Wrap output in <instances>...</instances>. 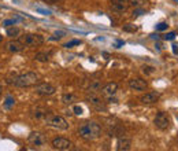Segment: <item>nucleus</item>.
Masks as SVG:
<instances>
[{"label": "nucleus", "mask_w": 178, "mask_h": 151, "mask_svg": "<svg viewBox=\"0 0 178 151\" xmlns=\"http://www.w3.org/2000/svg\"><path fill=\"white\" fill-rule=\"evenodd\" d=\"M153 124H155V126L158 129H160V131H166V129L170 128L171 118L167 113H164V111H159V113L156 114L155 120H153Z\"/></svg>", "instance_id": "4"}, {"label": "nucleus", "mask_w": 178, "mask_h": 151, "mask_svg": "<svg viewBox=\"0 0 178 151\" xmlns=\"http://www.w3.org/2000/svg\"><path fill=\"white\" fill-rule=\"evenodd\" d=\"M175 36H177V34L174 33V32H170V33H167V34H164V36H163V40H174L175 38Z\"/></svg>", "instance_id": "27"}, {"label": "nucleus", "mask_w": 178, "mask_h": 151, "mask_svg": "<svg viewBox=\"0 0 178 151\" xmlns=\"http://www.w3.org/2000/svg\"><path fill=\"white\" fill-rule=\"evenodd\" d=\"M14 105H15V99H14V96H11V95H8V96H6V99H4L3 102V106L6 110H10L14 107Z\"/></svg>", "instance_id": "17"}, {"label": "nucleus", "mask_w": 178, "mask_h": 151, "mask_svg": "<svg viewBox=\"0 0 178 151\" xmlns=\"http://www.w3.org/2000/svg\"><path fill=\"white\" fill-rule=\"evenodd\" d=\"M167 28H169V25H167L166 22H160L156 25V30H158V32H163V30H166Z\"/></svg>", "instance_id": "24"}, {"label": "nucleus", "mask_w": 178, "mask_h": 151, "mask_svg": "<svg viewBox=\"0 0 178 151\" xmlns=\"http://www.w3.org/2000/svg\"><path fill=\"white\" fill-rule=\"evenodd\" d=\"M123 30H125V32H136L137 28L134 26V25H130L129 23V25H126V26L123 28Z\"/></svg>", "instance_id": "30"}, {"label": "nucleus", "mask_w": 178, "mask_h": 151, "mask_svg": "<svg viewBox=\"0 0 178 151\" xmlns=\"http://www.w3.org/2000/svg\"><path fill=\"white\" fill-rule=\"evenodd\" d=\"M37 80H38V76L34 72H26V73H23V74H19L18 77H17L14 85L18 88H29V87L36 85Z\"/></svg>", "instance_id": "2"}, {"label": "nucleus", "mask_w": 178, "mask_h": 151, "mask_svg": "<svg viewBox=\"0 0 178 151\" xmlns=\"http://www.w3.org/2000/svg\"><path fill=\"white\" fill-rule=\"evenodd\" d=\"M17 21H18V19H6V21H3V25L4 26H11V25H15L17 23Z\"/></svg>", "instance_id": "28"}, {"label": "nucleus", "mask_w": 178, "mask_h": 151, "mask_svg": "<svg viewBox=\"0 0 178 151\" xmlns=\"http://www.w3.org/2000/svg\"><path fill=\"white\" fill-rule=\"evenodd\" d=\"M73 113L76 114V115H81V114L84 113V110L81 106H74V107H73Z\"/></svg>", "instance_id": "26"}, {"label": "nucleus", "mask_w": 178, "mask_h": 151, "mask_svg": "<svg viewBox=\"0 0 178 151\" xmlns=\"http://www.w3.org/2000/svg\"><path fill=\"white\" fill-rule=\"evenodd\" d=\"M33 115L36 118H44L47 115V113L45 111H43V110H36V111L33 113Z\"/></svg>", "instance_id": "23"}, {"label": "nucleus", "mask_w": 178, "mask_h": 151, "mask_svg": "<svg viewBox=\"0 0 178 151\" xmlns=\"http://www.w3.org/2000/svg\"><path fill=\"white\" fill-rule=\"evenodd\" d=\"M141 14H144V10H136V11H133V15H141Z\"/></svg>", "instance_id": "31"}, {"label": "nucleus", "mask_w": 178, "mask_h": 151, "mask_svg": "<svg viewBox=\"0 0 178 151\" xmlns=\"http://www.w3.org/2000/svg\"><path fill=\"white\" fill-rule=\"evenodd\" d=\"M27 140L33 146H44V144H47V136L41 132H32L27 137Z\"/></svg>", "instance_id": "9"}, {"label": "nucleus", "mask_w": 178, "mask_h": 151, "mask_svg": "<svg viewBox=\"0 0 178 151\" xmlns=\"http://www.w3.org/2000/svg\"><path fill=\"white\" fill-rule=\"evenodd\" d=\"M132 148V139L128 136L122 135L117 140V150L118 151H128Z\"/></svg>", "instance_id": "11"}, {"label": "nucleus", "mask_w": 178, "mask_h": 151, "mask_svg": "<svg viewBox=\"0 0 178 151\" xmlns=\"http://www.w3.org/2000/svg\"><path fill=\"white\" fill-rule=\"evenodd\" d=\"M44 1H47V3H55L56 0H44Z\"/></svg>", "instance_id": "34"}, {"label": "nucleus", "mask_w": 178, "mask_h": 151, "mask_svg": "<svg viewBox=\"0 0 178 151\" xmlns=\"http://www.w3.org/2000/svg\"><path fill=\"white\" fill-rule=\"evenodd\" d=\"M25 43L21 41V40H10V41L7 43V49L10 51V52H21L23 48H25Z\"/></svg>", "instance_id": "15"}, {"label": "nucleus", "mask_w": 178, "mask_h": 151, "mask_svg": "<svg viewBox=\"0 0 178 151\" xmlns=\"http://www.w3.org/2000/svg\"><path fill=\"white\" fill-rule=\"evenodd\" d=\"M49 55H51V52H37L36 55H34V59L37 60V62L44 63V62H48Z\"/></svg>", "instance_id": "18"}, {"label": "nucleus", "mask_w": 178, "mask_h": 151, "mask_svg": "<svg viewBox=\"0 0 178 151\" xmlns=\"http://www.w3.org/2000/svg\"><path fill=\"white\" fill-rule=\"evenodd\" d=\"M1 40H3V36H1V34H0V43H1Z\"/></svg>", "instance_id": "36"}, {"label": "nucleus", "mask_w": 178, "mask_h": 151, "mask_svg": "<svg viewBox=\"0 0 178 151\" xmlns=\"http://www.w3.org/2000/svg\"><path fill=\"white\" fill-rule=\"evenodd\" d=\"M77 100V98L74 96L73 94H65L62 95V102L65 103V105H73V103Z\"/></svg>", "instance_id": "19"}, {"label": "nucleus", "mask_w": 178, "mask_h": 151, "mask_svg": "<svg viewBox=\"0 0 178 151\" xmlns=\"http://www.w3.org/2000/svg\"><path fill=\"white\" fill-rule=\"evenodd\" d=\"M44 121H45V125L53 129H59V131L68 129V122L66 121V118H63L62 115H58V114H47L44 117Z\"/></svg>", "instance_id": "3"}, {"label": "nucleus", "mask_w": 178, "mask_h": 151, "mask_svg": "<svg viewBox=\"0 0 178 151\" xmlns=\"http://www.w3.org/2000/svg\"><path fill=\"white\" fill-rule=\"evenodd\" d=\"M6 33H7V36H10V37H18L19 34H21V29H19V28H15L12 25V28H7Z\"/></svg>", "instance_id": "20"}, {"label": "nucleus", "mask_w": 178, "mask_h": 151, "mask_svg": "<svg viewBox=\"0 0 178 151\" xmlns=\"http://www.w3.org/2000/svg\"><path fill=\"white\" fill-rule=\"evenodd\" d=\"M141 70H143V73H144L145 76H151L155 73V69L152 68V66H148V65H144V66L141 68Z\"/></svg>", "instance_id": "22"}, {"label": "nucleus", "mask_w": 178, "mask_h": 151, "mask_svg": "<svg viewBox=\"0 0 178 151\" xmlns=\"http://www.w3.org/2000/svg\"><path fill=\"white\" fill-rule=\"evenodd\" d=\"M173 51L174 54H178V45H173Z\"/></svg>", "instance_id": "33"}, {"label": "nucleus", "mask_w": 178, "mask_h": 151, "mask_svg": "<svg viewBox=\"0 0 178 151\" xmlns=\"http://www.w3.org/2000/svg\"><path fill=\"white\" fill-rule=\"evenodd\" d=\"M86 100H88V103H89L92 107H95L96 110H106L107 109L106 102H104L97 94H89L86 96Z\"/></svg>", "instance_id": "7"}, {"label": "nucleus", "mask_w": 178, "mask_h": 151, "mask_svg": "<svg viewBox=\"0 0 178 151\" xmlns=\"http://www.w3.org/2000/svg\"><path fill=\"white\" fill-rule=\"evenodd\" d=\"M147 0H130V4H133L134 7H141Z\"/></svg>", "instance_id": "25"}, {"label": "nucleus", "mask_w": 178, "mask_h": 151, "mask_svg": "<svg viewBox=\"0 0 178 151\" xmlns=\"http://www.w3.org/2000/svg\"><path fill=\"white\" fill-rule=\"evenodd\" d=\"M102 83L99 81V80H95V81H92L89 84V87H88V92L89 94H99L100 91H102Z\"/></svg>", "instance_id": "16"}, {"label": "nucleus", "mask_w": 178, "mask_h": 151, "mask_svg": "<svg viewBox=\"0 0 178 151\" xmlns=\"http://www.w3.org/2000/svg\"><path fill=\"white\" fill-rule=\"evenodd\" d=\"M78 136L84 140H96L102 136V126L95 122V121H88V122H84L82 125H80L78 128Z\"/></svg>", "instance_id": "1"}, {"label": "nucleus", "mask_w": 178, "mask_h": 151, "mask_svg": "<svg viewBox=\"0 0 178 151\" xmlns=\"http://www.w3.org/2000/svg\"><path fill=\"white\" fill-rule=\"evenodd\" d=\"M130 0H111V8L115 12H125L129 8Z\"/></svg>", "instance_id": "12"}, {"label": "nucleus", "mask_w": 178, "mask_h": 151, "mask_svg": "<svg viewBox=\"0 0 178 151\" xmlns=\"http://www.w3.org/2000/svg\"><path fill=\"white\" fill-rule=\"evenodd\" d=\"M65 34H66L65 32H56V33L53 34V37H51V40H59V38H62Z\"/></svg>", "instance_id": "29"}, {"label": "nucleus", "mask_w": 178, "mask_h": 151, "mask_svg": "<svg viewBox=\"0 0 178 151\" xmlns=\"http://www.w3.org/2000/svg\"><path fill=\"white\" fill-rule=\"evenodd\" d=\"M34 91H36L37 95H41V96H51V95L56 92V88L48 83H41L34 85Z\"/></svg>", "instance_id": "6"}, {"label": "nucleus", "mask_w": 178, "mask_h": 151, "mask_svg": "<svg viewBox=\"0 0 178 151\" xmlns=\"http://www.w3.org/2000/svg\"><path fill=\"white\" fill-rule=\"evenodd\" d=\"M1 91H3V87H1V84H0V94H1Z\"/></svg>", "instance_id": "35"}, {"label": "nucleus", "mask_w": 178, "mask_h": 151, "mask_svg": "<svg viewBox=\"0 0 178 151\" xmlns=\"http://www.w3.org/2000/svg\"><path fill=\"white\" fill-rule=\"evenodd\" d=\"M129 87L134 91H144L148 87V83L145 80L140 78V77H134L129 81Z\"/></svg>", "instance_id": "14"}, {"label": "nucleus", "mask_w": 178, "mask_h": 151, "mask_svg": "<svg viewBox=\"0 0 178 151\" xmlns=\"http://www.w3.org/2000/svg\"><path fill=\"white\" fill-rule=\"evenodd\" d=\"M38 11H40V12H43V14H44V15H49V14H51V12H49V11H45V10H41V8H38Z\"/></svg>", "instance_id": "32"}, {"label": "nucleus", "mask_w": 178, "mask_h": 151, "mask_svg": "<svg viewBox=\"0 0 178 151\" xmlns=\"http://www.w3.org/2000/svg\"><path fill=\"white\" fill-rule=\"evenodd\" d=\"M117 91H118V84L117 83H108L102 88L100 92H102V95L104 96V98L108 99V98H111V96H115Z\"/></svg>", "instance_id": "13"}, {"label": "nucleus", "mask_w": 178, "mask_h": 151, "mask_svg": "<svg viewBox=\"0 0 178 151\" xmlns=\"http://www.w3.org/2000/svg\"><path fill=\"white\" fill-rule=\"evenodd\" d=\"M51 146L55 150H68V148H71L73 143L66 137H55L51 142Z\"/></svg>", "instance_id": "8"}, {"label": "nucleus", "mask_w": 178, "mask_h": 151, "mask_svg": "<svg viewBox=\"0 0 178 151\" xmlns=\"http://www.w3.org/2000/svg\"><path fill=\"white\" fill-rule=\"evenodd\" d=\"M160 99V94L156 92V91H152V92H147L145 95H143L140 98V102L143 105H153Z\"/></svg>", "instance_id": "10"}, {"label": "nucleus", "mask_w": 178, "mask_h": 151, "mask_svg": "<svg viewBox=\"0 0 178 151\" xmlns=\"http://www.w3.org/2000/svg\"><path fill=\"white\" fill-rule=\"evenodd\" d=\"M22 41L30 47H37V45H41L44 43V37L38 33H27L23 36Z\"/></svg>", "instance_id": "5"}, {"label": "nucleus", "mask_w": 178, "mask_h": 151, "mask_svg": "<svg viewBox=\"0 0 178 151\" xmlns=\"http://www.w3.org/2000/svg\"><path fill=\"white\" fill-rule=\"evenodd\" d=\"M80 44H82V41H81V40H78V38H74V40H70L68 43H66L63 47H65V48H73V47L80 45Z\"/></svg>", "instance_id": "21"}]
</instances>
